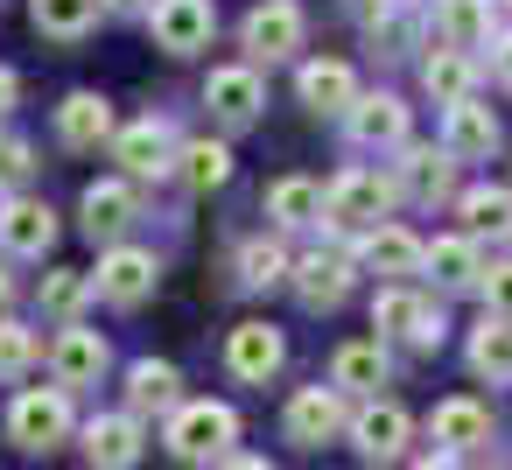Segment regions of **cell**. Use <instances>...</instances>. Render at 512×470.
Returning a JSON list of instances; mask_svg holds the SVG:
<instances>
[{
    "mask_svg": "<svg viewBox=\"0 0 512 470\" xmlns=\"http://www.w3.org/2000/svg\"><path fill=\"white\" fill-rule=\"evenodd\" d=\"M85 456L99 470H134L141 463V421L134 414H99L85 421Z\"/></svg>",
    "mask_w": 512,
    "mask_h": 470,
    "instance_id": "obj_27",
    "label": "cell"
},
{
    "mask_svg": "<svg viewBox=\"0 0 512 470\" xmlns=\"http://www.w3.org/2000/svg\"><path fill=\"white\" fill-rule=\"evenodd\" d=\"M428 435H435L442 456H463V449L491 442V407H484V400H442V407L428 414Z\"/></svg>",
    "mask_w": 512,
    "mask_h": 470,
    "instance_id": "obj_23",
    "label": "cell"
},
{
    "mask_svg": "<svg viewBox=\"0 0 512 470\" xmlns=\"http://www.w3.org/2000/svg\"><path fill=\"white\" fill-rule=\"evenodd\" d=\"M176 148H183V141H176V127H169V120H155V113L113 134V162H120L127 176H141V183H148V176H176Z\"/></svg>",
    "mask_w": 512,
    "mask_h": 470,
    "instance_id": "obj_7",
    "label": "cell"
},
{
    "mask_svg": "<svg viewBox=\"0 0 512 470\" xmlns=\"http://www.w3.org/2000/svg\"><path fill=\"white\" fill-rule=\"evenodd\" d=\"M288 365V337L274 330V323H232V337H225V372L232 379H246V386H267L274 372Z\"/></svg>",
    "mask_w": 512,
    "mask_h": 470,
    "instance_id": "obj_8",
    "label": "cell"
},
{
    "mask_svg": "<svg viewBox=\"0 0 512 470\" xmlns=\"http://www.w3.org/2000/svg\"><path fill=\"white\" fill-rule=\"evenodd\" d=\"M267 218H274V232H309V225H323V183H309V176H274V183H267Z\"/></svg>",
    "mask_w": 512,
    "mask_h": 470,
    "instance_id": "obj_25",
    "label": "cell"
},
{
    "mask_svg": "<svg viewBox=\"0 0 512 470\" xmlns=\"http://www.w3.org/2000/svg\"><path fill=\"white\" fill-rule=\"evenodd\" d=\"M309 36V15H302V0H260V8L239 22V50L253 64H288Z\"/></svg>",
    "mask_w": 512,
    "mask_h": 470,
    "instance_id": "obj_4",
    "label": "cell"
},
{
    "mask_svg": "<svg viewBox=\"0 0 512 470\" xmlns=\"http://www.w3.org/2000/svg\"><path fill=\"white\" fill-rule=\"evenodd\" d=\"M295 92H302L309 113H351L358 106V71L337 64V57H316V64L295 71Z\"/></svg>",
    "mask_w": 512,
    "mask_h": 470,
    "instance_id": "obj_19",
    "label": "cell"
},
{
    "mask_svg": "<svg viewBox=\"0 0 512 470\" xmlns=\"http://www.w3.org/2000/svg\"><path fill=\"white\" fill-rule=\"evenodd\" d=\"M470 372L491 379V386L512 379V316H491V309H484V323L470 330Z\"/></svg>",
    "mask_w": 512,
    "mask_h": 470,
    "instance_id": "obj_29",
    "label": "cell"
},
{
    "mask_svg": "<svg viewBox=\"0 0 512 470\" xmlns=\"http://www.w3.org/2000/svg\"><path fill=\"white\" fill-rule=\"evenodd\" d=\"M106 8H113V15H148L155 0H106Z\"/></svg>",
    "mask_w": 512,
    "mask_h": 470,
    "instance_id": "obj_46",
    "label": "cell"
},
{
    "mask_svg": "<svg viewBox=\"0 0 512 470\" xmlns=\"http://www.w3.org/2000/svg\"><path fill=\"white\" fill-rule=\"evenodd\" d=\"M386 379H393V358H386L379 337H351V344H337V358H330V386H337L344 400H379Z\"/></svg>",
    "mask_w": 512,
    "mask_h": 470,
    "instance_id": "obj_13",
    "label": "cell"
},
{
    "mask_svg": "<svg viewBox=\"0 0 512 470\" xmlns=\"http://www.w3.org/2000/svg\"><path fill=\"white\" fill-rule=\"evenodd\" d=\"M505 15H512V0H505Z\"/></svg>",
    "mask_w": 512,
    "mask_h": 470,
    "instance_id": "obj_47",
    "label": "cell"
},
{
    "mask_svg": "<svg viewBox=\"0 0 512 470\" xmlns=\"http://www.w3.org/2000/svg\"><path fill=\"white\" fill-rule=\"evenodd\" d=\"M113 134H120V127H113V99H99V92H71V99L57 106V141H64V148H78V155L99 148V141L113 148Z\"/></svg>",
    "mask_w": 512,
    "mask_h": 470,
    "instance_id": "obj_20",
    "label": "cell"
},
{
    "mask_svg": "<svg viewBox=\"0 0 512 470\" xmlns=\"http://www.w3.org/2000/svg\"><path fill=\"white\" fill-rule=\"evenodd\" d=\"M435 36H442L449 50H484V43H498L491 0H435Z\"/></svg>",
    "mask_w": 512,
    "mask_h": 470,
    "instance_id": "obj_28",
    "label": "cell"
},
{
    "mask_svg": "<svg viewBox=\"0 0 512 470\" xmlns=\"http://www.w3.org/2000/svg\"><path fill=\"white\" fill-rule=\"evenodd\" d=\"M8 302H15V274H8V260H0V316H8Z\"/></svg>",
    "mask_w": 512,
    "mask_h": 470,
    "instance_id": "obj_45",
    "label": "cell"
},
{
    "mask_svg": "<svg viewBox=\"0 0 512 470\" xmlns=\"http://www.w3.org/2000/svg\"><path fill=\"white\" fill-rule=\"evenodd\" d=\"M456 211H463L470 232H498V225L512 232V197H505L498 183H470V190L456 197Z\"/></svg>",
    "mask_w": 512,
    "mask_h": 470,
    "instance_id": "obj_36",
    "label": "cell"
},
{
    "mask_svg": "<svg viewBox=\"0 0 512 470\" xmlns=\"http://www.w3.org/2000/svg\"><path fill=\"white\" fill-rule=\"evenodd\" d=\"M57 246V211L43 197H8L0 204V253L8 260H43Z\"/></svg>",
    "mask_w": 512,
    "mask_h": 470,
    "instance_id": "obj_12",
    "label": "cell"
},
{
    "mask_svg": "<svg viewBox=\"0 0 512 470\" xmlns=\"http://www.w3.org/2000/svg\"><path fill=\"white\" fill-rule=\"evenodd\" d=\"M15 99H22V78H15L8 64H0V120H8V113H15Z\"/></svg>",
    "mask_w": 512,
    "mask_h": 470,
    "instance_id": "obj_43",
    "label": "cell"
},
{
    "mask_svg": "<svg viewBox=\"0 0 512 470\" xmlns=\"http://www.w3.org/2000/svg\"><path fill=\"white\" fill-rule=\"evenodd\" d=\"M99 8L106 0H36V29L50 36V43H85L92 36V22H99Z\"/></svg>",
    "mask_w": 512,
    "mask_h": 470,
    "instance_id": "obj_31",
    "label": "cell"
},
{
    "mask_svg": "<svg viewBox=\"0 0 512 470\" xmlns=\"http://www.w3.org/2000/svg\"><path fill=\"white\" fill-rule=\"evenodd\" d=\"M71 428H78V414H71V393H64V386H22V393L8 400V435H15V449H29V456L64 449Z\"/></svg>",
    "mask_w": 512,
    "mask_h": 470,
    "instance_id": "obj_2",
    "label": "cell"
},
{
    "mask_svg": "<svg viewBox=\"0 0 512 470\" xmlns=\"http://www.w3.org/2000/svg\"><path fill=\"white\" fill-rule=\"evenodd\" d=\"M421 274L449 295V288H477L484 281V260H477V239L470 232H449V239H435L428 253H421Z\"/></svg>",
    "mask_w": 512,
    "mask_h": 470,
    "instance_id": "obj_26",
    "label": "cell"
},
{
    "mask_svg": "<svg viewBox=\"0 0 512 470\" xmlns=\"http://www.w3.org/2000/svg\"><path fill=\"white\" fill-rule=\"evenodd\" d=\"M393 183H400V197H414V204H442V197H456V155H449V148H407Z\"/></svg>",
    "mask_w": 512,
    "mask_h": 470,
    "instance_id": "obj_21",
    "label": "cell"
},
{
    "mask_svg": "<svg viewBox=\"0 0 512 470\" xmlns=\"http://www.w3.org/2000/svg\"><path fill=\"white\" fill-rule=\"evenodd\" d=\"M183 407V372L169 358H134L127 365V414L148 421V414H176Z\"/></svg>",
    "mask_w": 512,
    "mask_h": 470,
    "instance_id": "obj_17",
    "label": "cell"
},
{
    "mask_svg": "<svg viewBox=\"0 0 512 470\" xmlns=\"http://www.w3.org/2000/svg\"><path fill=\"white\" fill-rule=\"evenodd\" d=\"M232 442H239V414L225 400H183L169 414V449L183 463H225Z\"/></svg>",
    "mask_w": 512,
    "mask_h": 470,
    "instance_id": "obj_3",
    "label": "cell"
},
{
    "mask_svg": "<svg viewBox=\"0 0 512 470\" xmlns=\"http://www.w3.org/2000/svg\"><path fill=\"white\" fill-rule=\"evenodd\" d=\"M393 197H400V183L393 176H379V169H344V176H330V190H323V225L330 232H379L386 225V211H393Z\"/></svg>",
    "mask_w": 512,
    "mask_h": 470,
    "instance_id": "obj_1",
    "label": "cell"
},
{
    "mask_svg": "<svg viewBox=\"0 0 512 470\" xmlns=\"http://www.w3.org/2000/svg\"><path fill=\"white\" fill-rule=\"evenodd\" d=\"M421 253H428V246H421L407 225L365 232V267H372V274H393V281H400V274H421Z\"/></svg>",
    "mask_w": 512,
    "mask_h": 470,
    "instance_id": "obj_30",
    "label": "cell"
},
{
    "mask_svg": "<svg viewBox=\"0 0 512 470\" xmlns=\"http://www.w3.org/2000/svg\"><path fill=\"white\" fill-rule=\"evenodd\" d=\"M155 281H162V260H155L148 246H106V253H99V274H92V288H99L113 309H141V302L155 295Z\"/></svg>",
    "mask_w": 512,
    "mask_h": 470,
    "instance_id": "obj_6",
    "label": "cell"
},
{
    "mask_svg": "<svg viewBox=\"0 0 512 470\" xmlns=\"http://www.w3.org/2000/svg\"><path fill=\"white\" fill-rule=\"evenodd\" d=\"M92 295H99V288H92V274H78V267H50L43 288H36V302H43L50 316H78Z\"/></svg>",
    "mask_w": 512,
    "mask_h": 470,
    "instance_id": "obj_35",
    "label": "cell"
},
{
    "mask_svg": "<svg viewBox=\"0 0 512 470\" xmlns=\"http://www.w3.org/2000/svg\"><path fill=\"white\" fill-rule=\"evenodd\" d=\"M148 36L169 57H197L218 36V8H211V0H155V8H148Z\"/></svg>",
    "mask_w": 512,
    "mask_h": 470,
    "instance_id": "obj_5",
    "label": "cell"
},
{
    "mask_svg": "<svg viewBox=\"0 0 512 470\" xmlns=\"http://www.w3.org/2000/svg\"><path fill=\"white\" fill-rule=\"evenodd\" d=\"M218 470H274V463H267V456H239V449H232V456H225Z\"/></svg>",
    "mask_w": 512,
    "mask_h": 470,
    "instance_id": "obj_44",
    "label": "cell"
},
{
    "mask_svg": "<svg viewBox=\"0 0 512 470\" xmlns=\"http://www.w3.org/2000/svg\"><path fill=\"white\" fill-rule=\"evenodd\" d=\"M421 316H428V302H421L414 288H379V295H372V330H379V344H386V337H407V344H414Z\"/></svg>",
    "mask_w": 512,
    "mask_h": 470,
    "instance_id": "obj_33",
    "label": "cell"
},
{
    "mask_svg": "<svg viewBox=\"0 0 512 470\" xmlns=\"http://www.w3.org/2000/svg\"><path fill=\"white\" fill-rule=\"evenodd\" d=\"M351 274H358V267H351V253H302L288 281H295L302 309H337V302L351 295Z\"/></svg>",
    "mask_w": 512,
    "mask_h": 470,
    "instance_id": "obj_18",
    "label": "cell"
},
{
    "mask_svg": "<svg viewBox=\"0 0 512 470\" xmlns=\"http://www.w3.org/2000/svg\"><path fill=\"white\" fill-rule=\"evenodd\" d=\"M442 148H449L456 162H484V155L498 148V113L477 106V99L449 106V120H442Z\"/></svg>",
    "mask_w": 512,
    "mask_h": 470,
    "instance_id": "obj_24",
    "label": "cell"
},
{
    "mask_svg": "<svg viewBox=\"0 0 512 470\" xmlns=\"http://www.w3.org/2000/svg\"><path fill=\"white\" fill-rule=\"evenodd\" d=\"M78 211H85V239H99V246H120V239H127V225L141 218V204H134V183H120V176L92 183V190L78 197Z\"/></svg>",
    "mask_w": 512,
    "mask_h": 470,
    "instance_id": "obj_16",
    "label": "cell"
},
{
    "mask_svg": "<svg viewBox=\"0 0 512 470\" xmlns=\"http://www.w3.org/2000/svg\"><path fill=\"white\" fill-rule=\"evenodd\" d=\"M484 302H491V316H512V260H498V267H484Z\"/></svg>",
    "mask_w": 512,
    "mask_h": 470,
    "instance_id": "obj_39",
    "label": "cell"
},
{
    "mask_svg": "<svg viewBox=\"0 0 512 470\" xmlns=\"http://www.w3.org/2000/svg\"><path fill=\"white\" fill-rule=\"evenodd\" d=\"M407 106L393 99V92H358V106L344 113V134L358 141V148H407Z\"/></svg>",
    "mask_w": 512,
    "mask_h": 470,
    "instance_id": "obj_15",
    "label": "cell"
},
{
    "mask_svg": "<svg viewBox=\"0 0 512 470\" xmlns=\"http://www.w3.org/2000/svg\"><path fill=\"white\" fill-rule=\"evenodd\" d=\"M36 358H43V330L15 323V316H0V379H22Z\"/></svg>",
    "mask_w": 512,
    "mask_h": 470,
    "instance_id": "obj_37",
    "label": "cell"
},
{
    "mask_svg": "<svg viewBox=\"0 0 512 470\" xmlns=\"http://www.w3.org/2000/svg\"><path fill=\"white\" fill-rule=\"evenodd\" d=\"M204 106H211V120H225V127H253L260 106H267V85H260L253 64H218V71L204 78Z\"/></svg>",
    "mask_w": 512,
    "mask_h": 470,
    "instance_id": "obj_11",
    "label": "cell"
},
{
    "mask_svg": "<svg viewBox=\"0 0 512 470\" xmlns=\"http://www.w3.org/2000/svg\"><path fill=\"white\" fill-rule=\"evenodd\" d=\"M344 8H351V15H358V22L372 29V22H386V15L400 8V0H344Z\"/></svg>",
    "mask_w": 512,
    "mask_h": 470,
    "instance_id": "obj_41",
    "label": "cell"
},
{
    "mask_svg": "<svg viewBox=\"0 0 512 470\" xmlns=\"http://www.w3.org/2000/svg\"><path fill=\"white\" fill-rule=\"evenodd\" d=\"M36 176V148L22 134H0V190H22Z\"/></svg>",
    "mask_w": 512,
    "mask_h": 470,
    "instance_id": "obj_38",
    "label": "cell"
},
{
    "mask_svg": "<svg viewBox=\"0 0 512 470\" xmlns=\"http://www.w3.org/2000/svg\"><path fill=\"white\" fill-rule=\"evenodd\" d=\"M442 337H449V316H442V309L428 302V316H421V330H414V351H435Z\"/></svg>",
    "mask_w": 512,
    "mask_h": 470,
    "instance_id": "obj_40",
    "label": "cell"
},
{
    "mask_svg": "<svg viewBox=\"0 0 512 470\" xmlns=\"http://www.w3.org/2000/svg\"><path fill=\"white\" fill-rule=\"evenodd\" d=\"M421 92L435 99V106H463V99H477V57L470 50H428L421 57Z\"/></svg>",
    "mask_w": 512,
    "mask_h": 470,
    "instance_id": "obj_22",
    "label": "cell"
},
{
    "mask_svg": "<svg viewBox=\"0 0 512 470\" xmlns=\"http://www.w3.org/2000/svg\"><path fill=\"white\" fill-rule=\"evenodd\" d=\"M288 274H295V260H288L281 239H246V246H239V281H246V288H281Z\"/></svg>",
    "mask_w": 512,
    "mask_h": 470,
    "instance_id": "obj_34",
    "label": "cell"
},
{
    "mask_svg": "<svg viewBox=\"0 0 512 470\" xmlns=\"http://www.w3.org/2000/svg\"><path fill=\"white\" fill-rule=\"evenodd\" d=\"M106 365H113V344H106L99 330H85V323H64V330H57V344H50V372H57V386H64V393L99 386V379H106Z\"/></svg>",
    "mask_w": 512,
    "mask_h": 470,
    "instance_id": "obj_9",
    "label": "cell"
},
{
    "mask_svg": "<svg viewBox=\"0 0 512 470\" xmlns=\"http://www.w3.org/2000/svg\"><path fill=\"white\" fill-rule=\"evenodd\" d=\"M344 435H351V449H365L372 463H393V456L407 449V435H414V414H407L400 400H365Z\"/></svg>",
    "mask_w": 512,
    "mask_h": 470,
    "instance_id": "obj_14",
    "label": "cell"
},
{
    "mask_svg": "<svg viewBox=\"0 0 512 470\" xmlns=\"http://www.w3.org/2000/svg\"><path fill=\"white\" fill-rule=\"evenodd\" d=\"M176 176L190 190H218V183H232V148L225 141H183L176 148Z\"/></svg>",
    "mask_w": 512,
    "mask_h": 470,
    "instance_id": "obj_32",
    "label": "cell"
},
{
    "mask_svg": "<svg viewBox=\"0 0 512 470\" xmlns=\"http://www.w3.org/2000/svg\"><path fill=\"white\" fill-rule=\"evenodd\" d=\"M491 78L512 92V36H498V43H491Z\"/></svg>",
    "mask_w": 512,
    "mask_h": 470,
    "instance_id": "obj_42",
    "label": "cell"
},
{
    "mask_svg": "<svg viewBox=\"0 0 512 470\" xmlns=\"http://www.w3.org/2000/svg\"><path fill=\"white\" fill-rule=\"evenodd\" d=\"M281 428H288V442H302V449H323V442H337V435L351 428V414H344V393H337V386H302V393L288 400Z\"/></svg>",
    "mask_w": 512,
    "mask_h": 470,
    "instance_id": "obj_10",
    "label": "cell"
}]
</instances>
